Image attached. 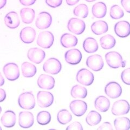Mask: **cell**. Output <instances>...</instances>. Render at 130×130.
Returning <instances> with one entry per match:
<instances>
[{
	"mask_svg": "<svg viewBox=\"0 0 130 130\" xmlns=\"http://www.w3.org/2000/svg\"><path fill=\"white\" fill-rule=\"evenodd\" d=\"M70 107L72 112L77 117H81L86 113L87 105L85 101L80 100H75L70 103Z\"/></svg>",
	"mask_w": 130,
	"mask_h": 130,
	"instance_id": "4fadbf2b",
	"label": "cell"
},
{
	"mask_svg": "<svg viewBox=\"0 0 130 130\" xmlns=\"http://www.w3.org/2000/svg\"><path fill=\"white\" fill-rule=\"evenodd\" d=\"M68 130H83V127L81 124L79 122H74L66 128Z\"/></svg>",
	"mask_w": 130,
	"mask_h": 130,
	"instance_id": "f35d334b",
	"label": "cell"
},
{
	"mask_svg": "<svg viewBox=\"0 0 130 130\" xmlns=\"http://www.w3.org/2000/svg\"><path fill=\"white\" fill-rule=\"evenodd\" d=\"M83 48L85 51L88 53H93L98 50L99 46L95 39L92 38H88L84 41Z\"/></svg>",
	"mask_w": 130,
	"mask_h": 130,
	"instance_id": "484cf974",
	"label": "cell"
},
{
	"mask_svg": "<svg viewBox=\"0 0 130 130\" xmlns=\"http://www.w3.org/2000/svg\"><path fill=\"white\" fill-rule=\"evenodd\" d=\"M130 109L128 101L125 100H118L113 104L112 107V113L113 115L121 116L127 114Z\"/></svg>",
	"mask_w": 130,
	"mask_h": 130,
	"instance_id": "ba28073f",
	"label": "cell"
},
{
	"mask_svg": "<svg viewBox=\"0 0 130 130\" xmlns=\"http://www.w3.org/2000/svg\"><path fill=\"white\" fill-rule=\"evenodd\" d=\"M3 71L6 78L9 81L16 80L20 76L19 66L14 63H9L5 65Z\"/></svg>",
	"mask_w": 130,
	"mask_h": 130,
	"instance_id": "52a82bcc",
	"label": "cell"
},
{
	"mask_svg": "<svg viewBox=\"0 0 130 130\" xmlns=\"http://www.w3.org/2000/svg\"><path fill=\"white\" fill-rule=\"evenodd\" d=\"M105 59L109 67L112 68L117 69L125 67L126 62L123 60L121 55L117 52L107 53L105 55Z\"/></svg>",
	"mask_w": 130,
	"mask_h": 130,
	"instance_id": "6da1fadb",
	"label": "cell"
},
{
	"mask_svg": "<svg viewBox=\"0 0 130 130\" xmlns=\"http://www.w3.org/2000/svg\"><path fill=\"white\" fill-rule=\"evenodd\" d=\"M61 68V63L56 58L48 59L43 65V70L44 72L54 75L58 74Z\"/></svg>",
	"mask_w": 130,
	"mask_h": 130,
	"instance_id": "277c9868",
	"label": "cell"
},
{
	"mask_svg": "<svg viewBox=\"0 0 130 130\" xmlns=\"http://www.w3.org/2000/svg\"><path fill=\"white\" fill-rule=\"evenodd\" d=\"M1 112H2V108L1 106H0V114H1Z\"/></svg>",
	"mask_w": 130,
	"mask_h": 130,
	"instance_id": "c3c4849f",
	"label": "cell"
},
{
	"mask_svg": "<svg viewBox=\"0 0 130 130\" xmlns=\"http://www.w3.org/2000/svg\"><path fill=\"white\" fill-rule=\"evenodd\" d=\"M16 118L14 112L12 111H7L1 117V121L4 126L10 128L14 126L16 123Z\"/></svg>",
	"mask_w": 130,
	"mask_h": 130,
	"instance_id": "44dd1931",
	"label": "cell"
},
{
	"mask_svg": "<svg viewBox=\"0 0 130 130\" xmlns=\"http://www.w3.org/2000/svg\"><path fill=\"white\" fill-rule=\"evenodd\" d=\"M73 14L78 17L86 18L88 14V8L85 4H80L74 8Z\"/></svg>",
	"mask_w": 130,
	"mask_h": 130,
	"instance_id": "836d02e7",
	"label": "cell"
},
{
	"mask_svg": "<svg viewBox=\"0 0 130 130\" xmlns=\"http://www.w3.org/2000/svg\"><path fill=\"white\" fill-rule=\"evenodd\" d=\"M36 119L40 125H46L50 123L51 120V115L47 111H41L38 114Z\"/></svg>",
	"mask_w": 130,
	"mask_h": 130,
	"instance_id": "e575fe53",
	"label": "cell"
},
{
	"mask_svg": "<svg viewBox=\"0 0 130 130\" xmlns=\"http://www.w3.org/2000/svg\"><path fill=\"white\" fill-rule=\"evenodd\" d=\"M21 69L22 75L26 78L34 76L37 72V69L35 65L28 62H24L22 64Z\"/></svg>",
	"mask_w": 130,
	"mask_h": 130,
	"instance_id": "83f0119b",
	"label": "cell"
},
{
	"mask_svg": "<svg viewBox=\"0 0 130 130\" xmlns=\"http://www.w3.org/2000/svg\"><path fill=\"white\" fill-rule=\"evenodd\" d=\"M67 28L69 31L76 35L83 33L86 28V24L83 20L78 18H72L68 22Z\"/></svg>",
	"mask_w": 130,
	"mask_h": 130,
	"instance_id": "5b68a950",
	"label": "cell"
},
{
	"mask_svg": "<svg viewBox=\"0 0 130 130\" xmlns=\"http://www.w3.org/2000/svg\"><path fill=\"white\" fill-rule=\"evenodd\" d=\"M98 129L101 130H112L113 128L110 123H108V122H105V123H104Z\"/></svg>",
	"mask_w": 130,
	"mask_h": 130,
	"instance_id": "60d3db41",
	"label": "cell"
},
{
	"mask_svg": "<svg viewBox=\"0 0 130 130\" xmlns=\"http://www.w3.org/2000/svg\"><path fill=\"white\" fill-rule=\"evenodd\" d=\"M6 3L7 0H0V9L6 6Z\"/></svg>",
	"mask_w": 130,
	"mask_h": 130,
	"instance_id": "f6af8a7d",
	"label": "cell"
},
{
	"mask_svg": "<svg viewBox=\"0 0 130 130\" xmlns=\"http://www.w3.org/2000/svg\"><path fill=\"white\" fill-rule=\"evenodd\" d=\"M76 78L79 83L87 86L92 85L94 80L93 73L85 68L81 69L78 72Z\"/></svg>",
	"mask_w": 130,
	"mask_h": 130,
	"instance_id": "8992f818",
	"label": "cell"
},
{
	"mask_svg": "<svg viewBox=\"0 0 130 130\" xmlns=\"http://www.w3.org/2000/svg\"><path fill=\"white\" fill-rule=\"evenodd\" d=\"M114 125L117 130H127L130 128V120L126 117L117 118Z\"/></svg>",
	"mask_w": 130,
	"mask_h": 130,
	"instance_id": "4dcf8cb0",
	"label": "cell"
},
{
	"mask_svg": "<svg viewBox=\"0 0 130 130\" xmlns=\"http://www.w3.org/2000/svg\"><path fill=\"white\" fill-rule=\"evenodd\" d=\"M34 123V116L29 112L23 111L19 113V124L20 126L24 128L31 127Z\"/></svg>",
	"mask_w": 130,
	"mask_h": 130,
	"instance_id": "5bb4252c",
	"label": "cell"
},
{
	"mask_svg": "<svg viewBox=\"0 0 130 130\" xmlns=\"http://www.w3.org/2000/svg\"><path fill=\"white\" fill-rule=\"evenodd\" d=\"M28 58L31 62L36 64L41 63L46 57V53L42 50L38 48H32L28 51Z\"/></svg>",
	"mask_w": 130,
	"mask_h": 130,
	"instance_id": "2e32d148",
	"label": "cell"
},
{
	"mask_svg": "<svg viewBox=\"0 0 130 130\" xmlns=\"http://www.w3.org/2000/svg\"><path fill=\"white\" fill-rule=\"evenodd\" d=\"M85 1L88 2H92L93 1H95L96 0H85Z\"/></svg>",
	"mask_w": 130,
	"mask_h": 130,
	"instance_id": "7dc6e473",
	"label": "cell"
},
{
	"mask_svg": "<svg viewBox=\"0 0 130 130\" xmlns=\"http://www.w3.org/2000/svg\"><path fill=\"white\" fill-rule=\"evenodd\" d=\"M54 41V35L49 31L40 32L37 39V44L43 48H50L53 44Z\"/></svg>",
	"mask_w": 130,
	"mask_h": 130,
	"instance_id": "3957f363",
	"label": "cell"
},
{
	"mask_svg": "<svg viewBox=\"0 0 130 130\" xmlns=\"http://www.w3.org/2000/svg\"><path fill=\"white\" fill-rule=\"evenodd\" d=\"M105 92L110 98L116 99L121 95L122 88L118 83L112 81L106 85Z\"/></svg>",
	"mask_w": 130,
	"mask_h": 130,
	"instance_id": "7c38bea8",
	"label": "cell"
},
{
	"mask_svg": "<svg viewBox=\"0 0 130 130\" xmlns=\"http://www.w3.org/2000/svg\"><path fill=\"white\" fill-rule=\"evenodd\" d=\"M18 103L23 109H32L35 106V97L31 92L23 93L19 97Z\"/></svg>",
	"mask_w": 130,
	"mask_h": 130,
	"instance_id": "7a4b0ae2",
	"label": "cell"
},
{
	"mask_svg": "<svg viewBox=\"0 0 130 130\" xmlns=\"http://www.w3.org/2000/svg\"><path fill=\"white\" fill-rule=\"evenodd\" d=\"M94 106L96 109L101 112H107L110 106V101L104 96H99L94 101Z\"/></svg>",
	"mask_w": 130,
	"mask_h": 130,
	"instance_id": "603a6c76",
	"label": "cell"
},
{
	"mask_svg": "<svg viewBox=\"0 0 130 130\" xmlns=\"http://www.w3.org/2000/svg\"><path fill=\"white\" fill-rule=\"evenodd\" d=\"M64 58L68 63L72 65H76L79 64L81 61L82 54L79 50L72 49L66 52Z\"/></svg>",
	"mask_w": 130,
	"mask_h": 130,
	"instance_id": "9a60e30c",
	"label": "cell"
},
{
	"mask_svg": "<svg viewBox=\"0 0 130 130\" xmlns=\"http://www.w3.org/2000/svg\"><path fill=\"white\" fill-rule=\"evenodd\" d=\"M36 0H20V2L22 5L29 6L34 5Z\"/></svg>",
	"mask_w": 130,
	"mask_h": 130,
	"instance_id": "b9f144b4",
	"label": "cell"
},
{
	"mask_svg": "<svg viewBox=\"0 0 130 130\" xmlns=\"http://www.w3.org/2000/svg\"><path fill=\"white\" fill-rule=\"evenodd\" d=\"M121 78L124 84L130 85V68L125 69L122 72Z\"/></svg>",
	"mask_w": 130,
	"mask_h": 130,
	"instance_id": "8d00e7d4",
	"label": "cell"
},
{
	"mask_svg": "<svg viewBox=\"0 0 130 130\" xmlns=\"http://www.w3.org/2000/svg\"><path fill=\"white\" fill-rule=\"evenodd\" d=\"M52 22L51 15L46 11L40 13L36 21V26L40 29H45L49 28Z\"/></svg>",
	"mask_w": 130,
	"mask_h": 130,
	"instance_id": "8fae6325",
	"label": "cell"
},
{
	"mask_svg": "<svg viewBox=\"0 0 130 130\" xmlns=\"http://www.w3.org/2000/svg\"><path fill=\"white\" fill-rule=\"evenodd\" d=\"M6 98V91L2 88H0V103L2 102Z\"/></svg>",
	"mask_w": 130,
	"mask_h": 130,
	"instance_id": "7bdbcfd3",
	"label": "cell"
},
{
	"mask_svg": "<svg viewBox=\"0 0 130 130\" xmlns=\"http://www.w3.org/2000/svg\"><path fill=\"white\" fill-rule=\"evenodd\" d=\"M101 115L95 111H91L89 112L86 117V121L89 126H95L99 124L101 121Z\"/></svg>",
	"mask_w": 130,
	"mask_h": 130,
	"instance_id": "1f68e13d",
	"label": "cell"
},
{
	"mask_svg": "<svg viewBox=\"0 0 130 130\" xmlns=\"http://www.w3.org/2000/svg\"><path fill=\"white\" fill-rule=\"evenodd\" d=\"M37 99L39 106L47 108L51 106L53 103L54 96L51 92L39 91L37 94Z\"/></svg>",
	"mask_w": 130,
	"mask_h": 130,
	"instance_id": "9c48e42d",
	"label": "cell"
},
{
	"mask_svg": "<svg viewBox=\"0 0 130 130\" xmlns=\"http://www.w3.org/2000/svg\"><path fill=\"white\" fill-rule=\"evenodd\" d=\"M47 5L52 8H57L62 3V0H46Z\"/></svg>",
	"mask_w": 130,
	"mask_h": 130,
	"instance_id": "74e56055",
	"label": "cell"
},
{
	"mask_svg": "<svg viewBox=\"0 0 130 130\" xmlns=\"http://www.w3.org/2000/svg\"><path fill=\"white\" fill-rule=\"evenodd\" d=\"M115 31L120 38H126L130 35V24L126 21L117 22L115 26Z\"/></svg>",
	"mask_w": 130,
	"mask_h": 130,
	"instance_id": "e0dca14e",
	"label": "cell"
},
{
	"mask_svg": "<svg viewBox=\"0 0 130 130\" xmlns=\"http://www.w3.org/2000/svg\"><path fill=\"white\" fill-rule=\"evenodd\" d=\"M121 4L125 10L130 13V0H121Z\"/></svg>",
	"mask_w": 130,
	"mask_h": 130,
	"instance_id": "ab89813d",
	"label": "cell"
},
{
	"mask_svg": "<svg viewBox=\"0 0 130 130\" xmlns=\"http://www.w3.org/2000/svg\"><path fill=\"white\" fill-rule=\"evenodd\" d=\"M100 43L101 46L104 50H109L115 46L116 41L113 36L107 34L100 38Z\"/></svg>",
	"mask_w": 130,
	"mask_h": 130,
	"instance_id": "f1b7e54d",
	"label": "cell"
},
{
	"mask_svg": "<svg viewBox=\"0 0 130 130\" xmlns=\"http://www.w3.org/2000/svg\"><path fill=\"white\" fill-rule=\"evenodd\" d=\"M71 94L73 98H74L84 99L87 95V89L79 85H76L72 88Z\"/></svg>",
	"mask_w": 130,
	"mask_h": 130,
	"instance_id": "f546056e",
	"label": "cell"
},
{
	"mask_svg": "<svg viewBox=\"0 0 130 130\" xmlns=\"http://www.w3.org/2000/svg\"><path fill=\"white\" fill-rule=\"evenodd\" d=\"M91 29L93 33L95 35H102L108 31V24L105 21L99 20L92 24Z\"/></svg>",
	"mask_w": 130,
	"mask_h": 130,
	"instance_id": "d4e9b609",
	"label": "cell"
},
{
	"mask_svg": "<svg viewBox=\"0 0 130 130\" xmlns=\"http://www.w3.org/2000/svg\"><path fill=\"white\" fill-rule=\"evenodd\" d=\"M4 20L6 26L10 29H15L18 28L20 23L19 16L15 11H11L8 13Z\"/></svg>",
	"mask_w": 130,
	"mask_h": 130,
	"instance_id": "ffe728a7",
	"label": "cell"
},
{
	"mask_svg": "<svg viewBox=\"0 0 130 130\" xmlns=\"http://www.w3.org/2000/svg\"><path fill=\"white\" fill-rule=\"evenodd\" d=\"M38 85L41 88L50 90L54 87L55 80L52 76L47 74H42L39 77Z\"/></svg>",
	"mask_w": 130,
	"mask_h": 130,
	"instance_id": "ac0fdd59",
	"label": "cell"
},
{
	"mask_svg": "<svg viewBox=\"0 0 130 130\" xmlns=\"http://www.w3.org/2000/svg\"><path fill=\"white\" fill-rule=\"evenodd\" d=\"M5 79H4L1 73H0V87L2 86L3 85L5 84Z\"/></svg>",
	"mask_w": 130,
	"mask_h": 130,
	"instance_id": "bcb514c9",
	"label": "cell"
},
{
	"mask_svg": "<svg viewBox=\"0 0 130 130\" xmlns=\"http://www.w3.org/2000/svg\"><path fill=\"white\" fill-rule=\"evenodd\" d=\"M1 129H2V128L1 126H0V130H1Z\"/></svg>",
	"mask_w": 130,
	"mask_h": 130,
	"instance_id": "681fc988",
	"label": "cell"
},
{
	"mask_svg": "<svg viewBox=\"0 0 130 130\" xmlns=\"http://www.w3.org/2000/svg\"><path fill=\"white\" fill-rule=\"evenodd\" d=\"M109 14L112 19L118 20L123 17L124 13L120 6L118 5H114L111 8Z\"/></svg>",
	"mask_w": 130,
	"mask_h": 130,
	"instance_id": "d590c367",
	"label": "cell"
},
{
	"mask_svg": "<svg viewBox=\"0 0 130 130\" xmlns=\"http://www.w3.org/2000/svg\"><path fill=\"white\" fill-rule=\"evenodd\" d=\"M66 3L69 6H74L78 3L80 0H66Z\"/></svg>",
	"mask_w": 130,
	"mask_h": 130,
	"instance_id": "ee69618b",
	"label": "cell"
},
{
	"mask_svg": "<svg viewBox=\"0 0 130 130\" xmlns=\"http://www.w3.org/2000/svg\"><path fill=\"white\" fill-rule=\"evenodd\" d=\"M20 15L23 23L29 24L32 22L35 16V11L29 8H23L20 11Z\"/></svg>",
	"mask_w": 130,
	"mask_h": 130,
	"instance_id": "4316f807",
	"label": "cell"
},
{
	"mask_svg": "<svg viewBox=\"0 0 130 130\" xmlns=\"http://www.w3.org/2000/svg\"><path fill=\"white\" fill-rule=\"evenodd\" d=\"M57 119L59 123L62 125H66L72 119V116L67 109H62L60 111L57 115Z\"/></svg>",
	"mask_w": 130,
	"mask_h": 130,
	"instance_id": "d6a6232c",
	"label": "cell"
},
{
	"mask_svg": "<svg viewBox=\"0 0 130 130\" xmlns=\"http://www.w3.org/2000/svg\"><path fill=\"white\" fill-rule=\"evenodd\" d=\"M20 39L24 43L29 44L34 41L36 37V31L30 27L24 28L20 32Z\"/></svg>",
	"mask_w": 130,
	"mask_h": 130,
	"instance_id": "d6986e66",
	"label": "cell"
},
{
	"mask_svg": "<svg viewBox=\"0 0 130 130\" xmlns=\"http://www.w3.org/2000/svg\"><path fill=\"white\" fill-rule=\"evenodd\" d=\"M92 14L96 18H103L107 13V7L102 2L96 3L92 7Z\"/></svg>",
	"mask_w": 130,
	"mask_h": 130,
	"instance_id": "cb8c5ba5",
	"label": "cell"
},
{
	"mask_svg": "<svg viewBox=\"0 0 130 130\" xmlns=\"http://www.w3.org/2000/svg\"><path fill=\"white\" fill-rule=\"evenodd\" d=\"M78 40L76 36L71 34L65 33L63 34L60 39L61 45L64 48H71L76 46Z\"/></svg>",
	"mask_w": 130,
	"mask_h": 130,
	"instance_id": "7402d4cb",
	"label": "cell"
},
{
	"mask_svg": "<svg viewBox=\"0 0 130 130\" xmlns=\"http://www.w3.org/2000/svg\"><path fill=\"white\" fill-rule=\"evenodd\" d=\"M86 65L92 70L98 72L104 67V61L100 55L94 54L89 56L86 60Z\"/></svg>",
	"mask_w": 130,
	"mask_h": 130,
	"instance_id": "30bf717a",
	"label": "cell"
}]
</instances>
